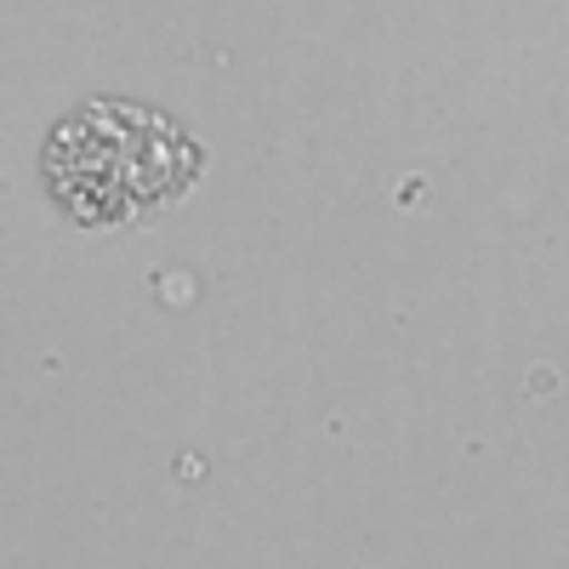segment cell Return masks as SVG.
Returning a JSON list of instances; mask_svg holds the SVG:
<instances>
[{"label": "cell", "instance_id": "6da1fadb", "mask_svg": "<svg viewBox=\"0 0 569 569\" xmlns=\"http://www.w3.org/2000/svg\"><path fill=\"white\" fill-rule=\"evenodd\" d=\"M46 177L74 217L126 222L182 194L194 177V142L154 109L91 103L58 126L46 149Z\"/></svg>", "mask_w": 569, "mask_h": 569}]
</instances>
